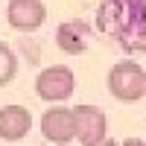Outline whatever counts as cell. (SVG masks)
Returning a JSON list of instances; mask_svg holds the SVG:
<instances>
[{
	"mask_svg": "<svg viewBox=\"0 0 146 146\" xmlns=\"http://www.w3.org/2000/svg\"><path fill=\"white\" fill-rule=\"evenodd\" d=\"M47 18V9L41 0H12L9 3V23L21 32L38 29Z\"/></svg>",
	"mask_w": 146,
	"mask_h": 146,
	"instance_id": "obj_6",
	"label": "cell"
},
{
	"mask_svg": "<svg viewBox=\"0 0 146 146\" xmlns=\"http://www.w3.org/2000/svg\"><path fill=\"white\" fill-rule=\"evenodd\" d=\"M15 70H18V62H15V53L0 41V85H9L15 79Z\"/></svg>",
	"mask_w": 146,
	"mask_h": 146,
	"instance_id": "obj_9",
	"label": "cell"
},
{
	"mask_svg": "<svg viewBox=\"0 0 146 146\" xmlns=\"http://www.w3.org/2000/svg\"><path fill=\"white\" fill-rule=\"evenodd\" d=\"M41 131L50 143H58L64 146L76 137V120H73V108H64V105H56L50 108L44 117H41Z\"/></svg>",
	"mask_w": 146,
	"mask_h": 146,
	"instance_id": "obj_4",
	"label": "cell"
},
{
	"mask_svg": "<svg viewBox=\"0 0 146 146\" xmlns=\"http://www.w3.org/2000/svg\"><path fill=\"white\" fill-rule=\"evenodd\" d=\"M82 146H117L111 137H102V140H94V143H82Z\"/></svg>",
	"mask_w": 146,
	"mask_h": 146,
	"instance_id": "obj_10",
	"label": "cell"
},
{
	"mask_svg": "<svg viewBox=\"0 0 146 146\" xmlns=\"http://www.w3.org/2000/svg\"><path fill=\"white\" fill-rule=\"evenodd\" d=\"M96 23L120 47L146 50V0H102Z\"/></svg>",
	"mask_w": 146,
	"mask_h": 146,
	"instance_id": "obj_1",
	"label": "cell"
},
{
	"mask_svg": "<svg viewBox=\"0 0 146 146\" xmlns=\"http://www.w3.org/2000/svg\"><path fill=\"white\" fill-rule=\"evenodd\" d=\"M88 32H91V27L85 21H67V23H62V27L56 29V41H58V47H62L64 53L76 56V53H85Z\"/></svg>",
	"mask_w": 146,
	"mask_h": 146,
	"instance_id": "obj_8",
	"label": "cell"
},
{
	"mask_svg": "<svg viewBox=\"0 0 146 146\" xmlns=\"http://www.w3.org/2000/svg\"><path fill=\"white\" fill-rule=\"evenodd\" d=\"M73 120H76V135L82 143H94L105 137V114L96 105H76Z\"/></svg>",
	"mask_w": 146,
	"mask_h": 146,
	"instance_id": "obj_5",
	"label": "cell"
},
{
	"mask_svg": "<svg viewBox=\"0 0 146 146\" xmlns=\"http://www.w3.org/2000/svg\"><path fill=\"white\" fill-rule=\"evenodd\" d=\"M123 146H146V143L137 140V137H129V140H123Z\"/></svg>",
	"mask_w": 146,
	"mask_h": 146,
	"instance_id": "obj_11",
	"label": "cell"
},
{
	"mask_svg": "<svg viewBox=\"0 0 146 146\" xmlns=\"http://www.w3.org/2000/svg\"><path fill=\"white\" fill-rule=\"evenodd\" d=\"M35 91H38L41 100L47 102H64L67 96L76 91V76H73V70L64 67V64H53L38 73V79H35Z\"/></svg>",
	"mask_w": 146,
	"mask_h": 146,
	"instance_id": "obj_3",
	"label": "cell"
},
{
	"mask_svg": "<svg viewBox=\"0 0 146 146\" xmlns=\"http://www.w3.org/2000/svg\"><path fill=\"white\" fill-rule=\"evenodd\" d=\"M32 129V114L23 105H6L0 108V137L6 140H21Z\"/></svg>",
	"mask_w": 146,
	"mask_h": 146,
	"instance_id": "obj_7",
	"label": "cell"
},
{
	"mask_svg": "<svg viewBox=\"0 0 146 146\" xmlns=\"http://www.w3.org/2000/svg\"><path fill=\"white\" fill-rule=\"evenodd\" d=\"M108 91L123 102H135L146 94V70L135 62H120L108 73Z\"/></svg>",
	"mask_w": 146,
	"mask_h": 146,
	"instance_id": "obj_2",
	"label": "cell"
}]
</instances>
